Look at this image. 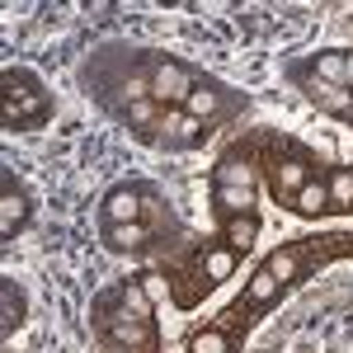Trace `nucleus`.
I'll return each mask as SVG.
<instances>
[{"mask_svg": "<svg viewBox=\"0 0 353 353\" xmlns=\"http://www.w3.org/2000/svg\"><path fill=\"white\" fill-rule=\"evenodd\" d=\"M193 90H198V85L189 81V71H184L179 61H165V66H156V76H151V94L165 99V104H189Z\"/></svg>", "mask_w": 353, "mask_h": 353, "instance_id": "obj_1", "label": "nucleus"}, {"mask_svg": "<svg viewBox=\"0 0 353 353\" xmlns=\"http://www.w3.org/2000/svg\"><path fill=\"white\" fill-rule=\"evenodd\" d=\"M24 217H28L24 193L14 189V184H5V193H0V236H14L24 226Z\"/></svg>", "mask_w": 353, "mask_h": 353, "instance_id": "obj_2", "label": "nucleus"}, {"mask_svg": "<svg viewBox=\"0 0 353 353\" xmlns=\"http://www.w3.org/2000/svg\"><path fill=\"white\" fill-rule=\"evenodd\" d=\"M104 217L109 221H137L141 217V198H137L132 189H113L109 198H104Z\"/></svg>", "mask_w": 353, "mask_h": 353, "instance_id": "obj_3", "label": "nucleus"}, {"mask_svg": "<svg viewBox=\"0 0 353 353\" xmlns=\"http://www.w3.org/2000/svg\"><path fill=\"white\" fill-rule=\"evenodd\" d=\"M292 208H297L301 217H316V212H325V208H330V189H325V184H316V179H306V189L292 198Z\"/></svg>", "mask_w": 353, "mask_h": 353, "instance_id": "obj_4", "label": "nucleus"}, {"mask_svg": "<svg viewBox=\"0 0 353 353\" xmlns=\"http://www.w3.org/2000/svg\"><path fill=\"white\" fill-rule=\"evenodd\" d=\"M146 241V226L141 221H109V245L113 250H137Z\"/></svg>", "mask_w": 353, "mask_h": 353, "instance_id": "obj_5", "label": "nucleus"}, {"mask_svg": "<svg viewBox=\"0 0 353 353\" xmlns=\"http://www.w3.org/2000/svg\"><path fill=\"white\" fill-rule=\"evenodd\" d=\"M48 109V99H43V94H28V99H14V94H10V99H5V123H24V118H38V113Z\"/></svg>", "mask_w": 353, "mask_h": 353, "instance_id": "obj_6", "label": "nucleus"}, {"mask_svg": "<svg viewBox=\"0 0 353 353\" xmlns=\"http://www.w3.org/2000/svg\"><path fill=\"white\" fill-rule=\"evenodd\" d=\"M217 203L236 217H250V203H254V189H231V184H217Z\"/></svg>", "mask_w": 353, "mask_h": 353, "instance_id": "obj_7", "label": "nucleus"}, {"mask_svg": "<svg viewBox=\"0 0 353 353\" xmlns=\"http://www.w3.org/2000/svg\"><path fill=\"white\" fill-rule=\"evenodd\" d=\"M217 184H231V189H254V170L241 161H221L217 165Z\"/></svg>", "mask_w": 353, "mask_h": 353, "instance_id": "obj_8", "label": "nucleus"}, {"mask_svg": "<svg viewBox=\"0 0 353 353\" xmlns=\"http://www.w3.org/2000/svg\"><path fill=\"white\" fill-rule=\"evenodd\" d=\"M273 184L297 198V193L306 189V165H301V161H283V165H278V174H273Z\"/></svg>", "mask_w": 353, "mask_h": 353, "instance_id": "obj_9", "label": "nucleus"}, {"mask_svg": "<svg viewBox=\"0 0 353 353\" xmlns=\"http://www.w3.org/2000/svg\"><path fill=\"white\" fill-rule=\"evenodd\" d=\"M184 109H189V118H198V123H203V118H212V113L221 109V94H217V90H203V85H198V90L189 94V104H184Z\"/></svg>", "mask_w": 353, "mask_h": 353, "instance_id": "obj_10", "label": "nucleus"}, {"mask_svg": "<svg viewBox=\"0 0 353 353\" xmlns=\"http://www.w3.org/2000/svg\"><path fill=\"white\" fill-rule=\"evenodd\" d=\"M330 189V208H353V170H334Z\"/></svg>", "mask_w": 353, "mask_h": 353, "instance_id": "obj_11", "label": "nucleus"}, {"mask_svg": "<svg viewBox=\"0 0 353 353\" xmlns=\"http://www.w3.org/2000/svg\"><path fill=\"white\" fill-rule=\"evenodd\" d=\"M165 132L174 137V141H198V137H203V123H198V118H179V113H170V118H165Z\"/></svg>", "mask_w": 353, "mask_h": 353, "instance_id": "obj_12", "label": "nucleus"}, {"mask_svg": "<svg viewBox=\"0 0 353 353\" xmlns=\"http://www.w3.org/2000/svg\"><path fill=\"white\" fill-rule=\"evenodd\" d=\"M254 231H259L254 217H231L226 221V241H231V250H245V245L254 241Z\"/></svg>", "mask_w": 353, "mask_h": 353, "instance_id": "obj_13", "label": "nucleus"}, {"mask_svg": "<svg viewBox=\"0 0 353 353\" xmlns=\"http://www.w3.org/2000/svg\"><path fill=\"white\" fill-rule=\"evenodd\" d=\"M203 269H208V278H212V283H221V278H231V273H236V254H231V250H212Z\"/></svg>", "mask_w": 353, "mask_h": 353, "instance_id": "obj_14", "label": "nucleus"}, {"mask_svg": "<svg viewBox=\"0 0 353 353\" xmlns=\"http://www.w3.org/2000/svg\"><path fill=\"white\" fill-rule=\"evenodd\" d=\"M344 52H321L316 57V71H321V81H344Z\"/></svg>", "mask_w": 353, "mask_h": 353, "instance_id": "obj_15", "label": "nucleus"}, {"mask_svg": "<svg viewBox=\"0 0 353 353\" xmlns=\"http://www.w3.org/2000/svg\"><path fill=\"white\" fill-rule=\"evenodd\" d=\"M0 301H5V316H0V330L10 334V330H14V321H19V292H14V288L5 283V288H0Z\"/></svg>", "mask_w": 353, "mask_h": 353, "instance_id": "obj_16", "label": "nucleus"}, {"mask_svg": "<svg viewBox=\"0 0 353 353\" xmlns=\"http://www.w3.org/2000/svg\"><path fill=\"white\" fill-rule=\"evenodd\" d=\"M273 292H278V278H273L269 269L254 273V283H250V301H273Z\"/></svg>", "mask_w": 353, "mask_h": 353, "instance_id": "obj_17", "label": "nucleus"}, {"mask_svg": "<svg viewBox=\"0 0 353 353\" xmlns=\"http://www.w3.org/2000/svg\"><path fill=\"white\" fill-rule=\"evenodd\" d=\"M193 353H226V334H217V330L193 334Z\"/></svg>", "mask_w": 353, "mask_h": 353, "instance_id": "obj_18", "label": "nucleus"}, {"mask_svg": "<svg viewBox=\"0 0 353 353\" xmlns=\"http://www.w3.org/2000/svg\"><path fill=\"white\" fill-rule=\"evenodd\" d=\"M292 269H297V254L292 250H283V254H273V264H269V273L283 283V278H292Z\"/></svg>", "mask_w": 353, "mask_h": 353, "instance_id": "obj_19", "label": "nucleus"}, {"mask_svg": "<svg viewBox=\"0 0 353 353\" xmlns=\"http://www.w3.org/2000/svg\"><path fill=\"white\" fill-rule=\"evenodd\" d=\"M141 292H146L151 301H165V292H170V288H165V278H156V273H146V283H141Z\"/></svg>", "mask_w": 353, "mask_h": 353, "instance_id": "obj_20", "label": "nucleus"}, {"mask_svg": "<svg viewBox=\"0 0 353 353\" xmlns=\"http://www.w3.org/2000/svg\"><path fill=\"white\" fill-rule=\"evenodd\" d=\"M344 81L353 85V57H349V61H344Z\"/></svg>", "mask_w": 353, "mask_h": 353, "instance_id": "obj_21", "label": "nucleus"}]
</instances>
